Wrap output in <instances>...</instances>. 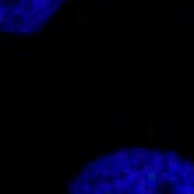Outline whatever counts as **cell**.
Returning a JSON list of instances; mask_svg holds the SVG:
<instances>
[{
    "instance_id": "1",
    "label": "cell",
    "mask_w": 194,
    "mask_h": 194,
    "mask_svg": "<svg viewBox=\"0 0 194 194\" xmlns=\"http://www.w3.org/2000/svg\"><path fill=\"white\" fill-rule=\"evenodd\" d=\"M67 194H194V164L170 150L119 149L85 165Z\"/></svg>"
},
{
    "instance_id": "2",
    "label": "cell",
    "mask_w": 194,
    "mask_h": 194,
    "mask_svg": "<svg viewBox=\"0 0 194 194\" xmlns=\"http://www.w3.org/2000/svg\"><path fill=\"white\" fill-rule=\"evenodd\" d=\"M66 0H0V32L32 35L41 31Z\"/></svg>"
}]
</instances>
